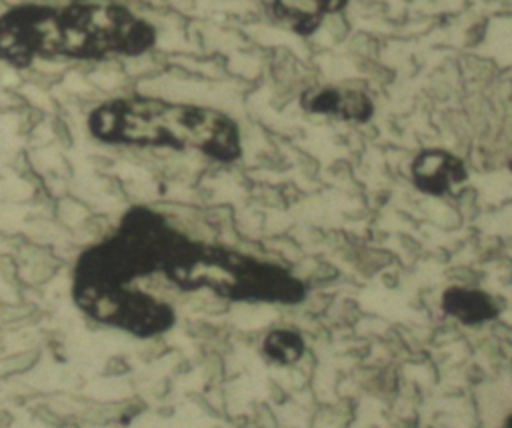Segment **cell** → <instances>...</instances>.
Returning <instances> with one entry per match:
<instances>
[{
	"label": "cell",
	"instance_id": "obj_5",
	"mask_svg": "<svg viewBox=\"0 0 512 428\" xmlns=\"http://www.w3.org/2000/svg\"><path fill=\"white\" fill-rule=\"evenodd\" d=\"M302 106L308 112L332 114L346 120L364 122L372 116V102L364 92L350 88H322L310 90L302 96Z\"/></svg>",
	"mask_w": 512,
	"mask_h": 428
},
{
	"label": "cell",
	"instance_id": "obj_3",
	"mask_svg": "<svg viewBox=\"0 0 512 428\" xmlns=\"http://www.w3.org/2000/svg\"><path fill=\"white\" fill-rule=\"evenodd\" d=\"M164 272L182 288L210 286L234 298L296 302L304 296L302 284L276 266L188 242L176 252Z\"/></svg>",
	"mask_w": 512,
	"mask_h": 428
},
{
	"label": "cell",
	"instance_id": "obj_9",
	"mask_svg": "<svg viewBox=\"0 0 512 428\" xmlns=\"http://www.w3.org/2000/svg\"><path fill=\"white\" fill-rule=\"evenodd\" d=\"M504 426H506V428H512V414L506 418V424H504Z\"/></svg>",
	"mask_w": 512,
	"mask_h": 428
},
{
	"label": "cell",
	"instance_id": "obj_10",
	"mask_svg": "<svg viewBox=\"0 0 512 428\" xmlns=\"http://www.w3.org/2000/svg\"><path fill=\"white\" fill-rule=\"evenodd\" d=\"M510 168H512V160H510Z\"/></svg>",
	"mask_w": 512,
	"mask_h": 428
},
{
	"label": "cell",
	"instance_id": "obj_1",
	"mask_svg": "<svg viewBox=\"0 0 512 428\" xmlns=\"http://www.w3.org/2000/svg\"><path fill=\"white\" fill-rule=\"evenodd\" d=\"M152 44V26L116 4L76 2L62 10L30 4L0 18V58L14 66L36 56L142 54Z\"/></svg>",
	"mask_w": 512,
	"mask_h": 428
},
{
	"label": "cell",
	"instance_id": "obj_8",
	"mask_svg": "<svg viewBox=\"0 0 512 428\" xmlns=\"http://www.w3.org/2000/svg\"><path fill=\"white\" fill-rule=\"evenodd\" d=\"M264 350L268 352L270 358H274V360H278L282 364H290V362L298 360L300 354L304 352V342L292 330H274L266 338Z\"/></svg>",
	"mask_w": 512,
	"mask_h": 428
},
{
	"label": "cell",
	"instance_id": "obj_7",
	"mask_svg": "<svg viewBox=\"0 0 512 428\" xmlns=\"http://www.w3.org/2000/svg\"><path fill=\"white\" fill-rule=\"evenodd\" d=\"M442 308L446 314H450L452 318H456L468 326L488 322L498 314L494 300L486 292L472 290V288H460V286L448 288L444 292Z\"/></svg>",
	"mask_w": 512,
	"mask_h": 428
},
{
	"label": "cell",
	"instance_id": "obj_6",
	"mask_svg": "<svg viewBox=\"0 0 512 428\" xmlns=\"http://www.w3.org/2000/svg\"><path fill=\"white\" fill-rule=\"evenodd\" d=\"M346 0H274V14L294 32L312 34L322 18L344 8Z\"/></svg>",
	"mask_w": 512,
	"mask_h": 428
},
{
	"label": "cell",
	"instance_id": "obj_4",
	"mask_svg": "<svg viewBox=\"0 0 512 428\" xmlns=\"http://www.w3.org/2000/svg\"><path fill=\"white\" fill-rule=\"evenodd\" d=\"M412 180L418 190L432 196H444L452 186L466 180V170L462 160L454 154L440 148H428L414 158Z\"/></svg>",
	"mask_w": 512,
	"mask_h": 428
},
{
	"label": "cell",
	"instance_id": "obj_2",
	"mask_svg": "<svg viewBox=\"0 0 512 428\" xmlns=\"http://www.w3.org/2000/svg\"><path fill=\"white\" fill-rule=\"evenodd\" d=\"M96 138L116 144L194 148L218 160L240 156L238 126L222 112L154 98H122L90 116Z\"/></svg>",
	"mask_w": 512,
	"mask_h": 428
}]
</instances>
